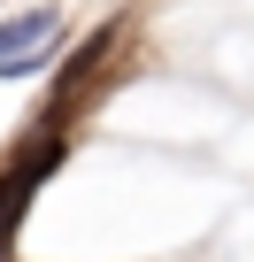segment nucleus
<instances>
[{"label": "nucleus", "mask_w": 254, "mask_h": 262, "mask_svg": "<svg viewBox=\"0 0 254 262\" xmlns=\"http://www.w3.org/2000/svg\"><path fill=\"white\" fill-rule=\"evenodd\" d=\"M54 162H62V139L47 131V139H31L16 162H8V178H0V247L16 239V224H24V208H31V193L54 178Z\"/></svg>", "instance_id": "f257e3e1"}, {"label": "nucleus", "mask_w": 254, "mask_h": 262, "mask_svg": "<svg viewBox=\"0 0 254 262\" xmlns=\"http://www.w3.org/2000/svg\"><path fill=\"white\" fill-rule=\"evenodd\" d=\"M54 31H62V16H54V8H24L16 24H0V77L39 70V62L54 54Z\"/></svg>", "instance_id": "7ed1b4c3"}, {"label": "nucleus", "mask_w": 254, "mask_h": 262, "mask_svg": "<svg viewBox=\"0 0 254 262\" xmlns=\"http://www.w3.org/2000/svg\"><path fill=\"white\" fill-rule=\"evenodd\" d=\"M116 39H123V31H116V24H100V31H93V39L77 47V62H70L62 77H54V100H47V131H62V123H70V116L85 108V85H93V77H100V62L116 54Z\"/></svg>", "instance_id": "f03ea898"}]
</instances>
